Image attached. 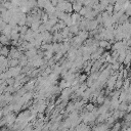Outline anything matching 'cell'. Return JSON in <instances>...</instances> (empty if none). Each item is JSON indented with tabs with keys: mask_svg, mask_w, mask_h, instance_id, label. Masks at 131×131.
I'll return each instance as SVG.
<instances>
[{
	"mask_svg": "<svg viewBox=\"0 0 131 131\" xmlns=\"http://www.w3.org/2000/svg\"><path fill=\"white\" fill-rule=\"evenodd\" d=\"M0 75H1V73H0Z\"/></svg>",
	"mask_w": 131,
	"mask_h": 131,
	"instance_id": "obj_6",
	"label": "cell"
},
{
	"mask_svg": "<svg viewBox=\"0 0 131 131\" xmlns=\"http://www.w3.org/2000/svg\"><path fill=\"white\" fill-rule=\"evenodd\" d=\"M1 3H2V2H1V1H0V4H1Z\"/></svg>",
	"mask_w": 131,
	"mask_h": 131,
	"instance_id": "obj_5",
	"label": "cell"
},
{
	"mask_svg": "<svg viewBox=\"0 0 131 131\" xmlns=\"http://www.w3.org/2000/svg\"><path fill=\"white\" fill-rule=\"evenodd\" d=\"M8 54H9V48H8V46H2L0 48V55L6 57V56H8Z\"/></svg>",
	"mask_w": 131,
	"mask_h": 131,
	"instance_id": "obj_4",
	"label": "cell"
},
{
	"mask_svg": "<svg viewBox=\"0 0 131 131\" xmlns=\"http://www.w3.org/2000/svg\"><path fill=\"white\" fill-rule=\"evenodd\" d=\"M4 120H5V123H6L7 126H11L13 123H15L16 117H15L12 113H9L8 115H6V117L4 118Z\"/></svg>",
	"mask_w": 131,
	"mask_h": 131,
	"instance_id": "obj_2",
	"label": "cell"
},
{
	"mask_svg": "<svg viewBox=\"0 0 131 131\" xmlns=\"http://www.w3.org/2000/svg\"><path fill=\"white\" fill-rule=\"evenodd\" d=\"M10 43H11V40H10L7 36H5V35H3V34L0 35V44H1L2 46H9Z\"/></svg>",
	"mask_w": 131,
	"mask_h": 131,
	"instance_id": "obj_3",
	"label": "cell"
},
{
	"mask_svg": "<svg viewBox=\"0 0 131 131\" xmlns=\"http://www.w3.org/2000/svg\"><path fill=\"white\" fill-rule=\"evenodd\" d=\"M8 55H9L10 59H18L20 57L21 53H20V51L16 47H12L11 46V48L9 49V54Z\"/></svg>",
	"mask_w": 131,
	"mask_h": 131,
	"instance_id": "obj_1",
	"label": "cell"
}]
</instances>
